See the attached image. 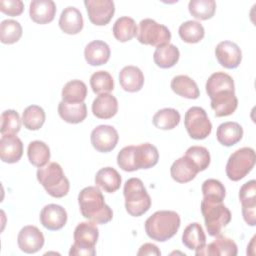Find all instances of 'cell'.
Listing matches in <instances>:
<instances>
[{"label":"cell","instance_id":"obj_31","mask_svg":"<svg viewBox=\"0 0 256 256\" xmlns=\"http://www.w3.org/2000/svg\"><path fill=\"white\" fill-rule=\"evenodd\" d=\"M179 57V49L170 43L157 47L153 54V60L155 64L163 69L173 67L178 62Z\"/></svg>","mask_w":256,"mask_h":256},{"label":"cell","instance_id":"obj_34","mask_svg":"<svg viewBox=\"0 0 256 256\" xmlns=\"http://www.w3.org/2000/svg\"><path fill=\"white\" fill-rule=\"evenodd\" d=\"M137 29L138 27L133 18L123 16L115 21L113 35L119 42H127L137 35Z\"/></svg>","mask_w":256,"mask_h":256},{"label":"cell","instance_id":"obj_33","mask_svg":"<svg viewBox=\"0 0 256 256\" xmlns=\"http://www.w3.org/2000/svg\"><path fill=\"white\" fill-rule=\"evenodd\" d=\"M29 162L36 167H43L49 163L50 149L48 145L40 140H35L29 143L27 148Z\"/></svg>","mask_w":256,"mask_h":256},{"label":"cell","instance_id":"obj_13","mask_svg":"<svg viewBox=\"0 0 256 256\" xmlns=\"http://www.w3.org/2000/svg\"><path fill=\"white\" fill-rule=\"evenodd\" d=\"M91 144L95 150L102 153L112 151L119 140L117 130L110 125H99L91 132Z\"/></svg>","mask_w":256,"mask_h":256},{"label":"cell","instance_id":"obj_16","mask_svg":"<svg viewBox=\"0 0 256 256\" xmlns=\"http://www.w3.org/2000/svg\"><path fill=\"white\" fill-rule=\"evenodd\" d=\"M215 56L219 64L227 69L237 68L242 60L239 46L232 41H221L215 48Z\"/></svg>","mask_w":256,"mask_h":256},{"label":"cell","instance_id":"obj_45","mask_svg":"<svg viewBox=\"0 0 256 256\" xmlns=\"http://www.w3.org/2000/svg\"><path fill=\"white\" fill-rule=\"evenodd\" d=\"M137 255H156L159 256L161 255V251L158 249V247L152 243H145L143 244L139 251L137 252Z\"/></svg>","mask_w":256,"mask_h":256},{"label":"cell","instance_id":"obj_8","mask_svg":"<svg viewBox=\"0 0 256 256\" xmlns=\"http://www.w3.org/2000/svg\"><path fill=\"white\" fill-rule=\"evenodd\" d=\"M201 212L204 218L207 232L210 236H217L231 221V212L222 202L201 201Z\"/></svg>","mask_w":256,"mask_h":256},{"label":"cell","instance_id":"obj_27","mask_svg":"<svg viewBox=\"0 0 256 256\" xmlns=\"http://www.w3.org/2000/svg\"><path fill=\"white\" fill-rule=\"evenodd\" d=\"M95 184L107 193L116 192L121 185V176L113 167H104L97 171Z\"/></svg>","mask_w":256,"mask_h":256},{"label":"cell","instance_id":"obj_28","mask_svg":"<svg viewBox=\"0 0 256 256\" xmlns=\"http://www.w3.org/2000/svg\"><path fill=\"white\" fill-rule=\"evenodd\" d=\"M59 116L67 123L78 124L87 116V107L82 103H66L61 101L58 105Z\"/></svg>","mask_w":256,"mask_h":256},{"label":"cell","instance_id":"obj_26","mask_svg":"<svg viewBox=\"0 0 256 256\" xmlns=\"http://www.w3.org/2000/svg\"><path fill=\"white\" fill-rule=\"evenodd\" d=\"M243 137L242 126L234 121H227L220 124L216 131V138L220 144L230 147L238 143Z\"/></svg>","mask_w":256,"mask_h":256},{"label":"cell","instance_id":"obj_19","mask_svg":"<svg viewBox=\"0 0 256 256\" xmlns=\"http://www.w3.org/2000/svg\"><path fill=\"white\" fill-rule=\"evenodd\" d=\"M216 239L209 243L208 245H205L202 249L195 251V254L197 256L199 255H211V256H236L237 255V245L236 243L221 234L215 236Z\"/></svg>","mask_w":256,"mask_h":256},{"label":"cell","instance_id":"obj_39","mask_svg":"<svg viewBox=\"0 0 256 256\" xmlns=\"http://www.w3.org/2000/svg\"><path fill=\"white\" fill-rule=\"evenodd\" d=\"M190 14L198 20H208L214 16L216 2L214 0H191L188 4Z\"/></svg>","mask_w":256,"mask_h":256},{"label":"cell","instance_id":"obj_37","mask_svg":"<svg viewBox=\"0 0 256 256\" xmlns=\"http://www.w3.org/2000/svg\"><path fill=\"white\" fill-rule=\"evenodd\" d=\"M45 118V111L42 107L38 105H30L23 111L22 123L26 129L36 131L43 126Z\"/></svg>","mask_w":256,"mask_h":256},{"label":"cell","instance_id":"obj_29","mask_svg":"<svg viewBox=\"0 0 256 256\" xmlns=\"http://www.w3.org/2000/svg\"><path fill=\"white\" fill-rule=\"evenodd\" d=\"M182 243L190 250L202 249L206 245V235L202 226L197 222L190 223L183 231Z\"/></svg>","mask_w":256,"mask_h":256},{"label":"cell","instance_id":"obj_32","mask_svg":"<svg viewBox=\"0 0 256 256\" xmlns=\"http://www.w3.org/2000/svg\"><path fill=\"white\" fill-rule=\"evenodd\" d=\"M61 96L66 103H82L87 96V86L81 80H71L63 86Z\"/></svg>","mask_w":256,"mask_h":256},{"label":"cell","instance_id":"obj_35","mask_svg":"<svg viewBox=\"0 0 256 256\" xmlns=\"http://www.w3.org/2000/svg\"><path fill=\"white\" fill-rule=\"evenodd\" d=\"M180 113L174 108H163L158 110L153 118V124L161 130H171L178 126L180 122Z\"/></svg>","mask_w":256,"mask_h":256},{"label":"cell","instance_id":"obj_24","mask_svg":"<svg viewBox=\"0 0 256 256\" xmlns=\"http://www.w3.org/2000/svg\"><path fill=\"white\" fill-rule=\"evenodd\" d=\"M199 172L196 165L185 155L173 162L170 168V174L173 180L178 183H187L195 178Z\"/></svg>","mask_w":256,"mask_h":256},{"label":"cell","instance_id":"obj_40","mask_svg":"<svg viewBox=\"0 0 256 256\" xmlns=\"http://www.w3.org/2000/svg\"><path fill=\"white\" fill-rule=\"evenodd\" d=\"M201 190L203 199L207 201L223 202L226 195V189L224 185L219 180L213 178L205 180L202 184Z\"/></svg>","mask_w":256,"mask_h":256},{"label":"cell","instance_id":"obj_43","mask_svg":"<svg viewBox=\"0 0 256 256\" xmlns=\"http://www.w3.org/2000/svg\"><path fill=\"white\" fill-rule=\"evenodd\" d=\"M185 156L188 157L196 165L199 172L206 170L211 160L208 149L203 146H197V145L189 147L185 152Z\"/></svg>","mask_w":256,"mask_h":256},{"label":"cell","instance_id":"obj_11","mask_svg":"<svg viewBox=\"0 0 256 256\" xmlns=\"http://www.w3.org/2000/svg\"><path fill=\"white\" fill-rule=\"evenodd\" d=\"M184 125L189 136L195 140L207 138L212 131V124L206 111L199 106L190 107L186 111Z\"/></svg>","mask_w":256,"mask_h":256},{"label":"cell","instance_id":"obj_21","mask_svg":"<svg viewBox=\"0 0 256 256\" xmlns=\"http://www.w3.org/2000/svg\"><path fill=\"white\" fill-rule=\"evenodd\" d=\"M109 45L101 40H94L88 43L84 49L86 62L91 66H100L108 62L110 58Z\"/></svg>","mask_w":256,"mask_h":256},{"label":"cell","instance_id":"obj_36","mask_svg":"<svg viewBox=\"0 0 256 256\" xmlns=\"http://www.w3.org/2000/svg\"><path fill=\"white\" fill-rule=\"evenodd\" d=\"M178 33L184 42L194 44L200 42L204 38L205 30L200 22L188 20L180 25Z\"/></svg>","mask_w":256,"mask_h":256},{"label":"cell","instance_id":"obj_38","mask_svg":"<svg viewBox=\"0 0 256 256\" xmlns=\"http://www.w3.org/2000/svg\"><path fill=\"white\" fill-rule=\"evenodd\" d=\"M21 24L13 19L3 20L0 24V40L3 44H14L22 36Z\"/></svg>","mask_w":256,"mask_h":256},{"label":"cell","instance_id":"obj_14","mask_svg":"<svg viewBox=\"0 0 256 256\" xmlns=\"http://www.w3.org/2000/svg\"><path fill=\"white\" fill-rule=\"evenodd\" d=\"M239 200L242 206L244 221L250 225H256V182L250 180L244 183L239 190Z\"/></svg>","mask_w":256,"mask_h":256},{"label":"cell","instance_id":"obj_20","mask_svg":"<svg viewBox=\"0 0 256 256\" xmlns=\"http://www.w3.org/2000/svg\"><path fill=\"white\" fill-rule=\"evenodd\" d=\"M56 14V4L52 0H33L29 5V15L37 24H47L53 21Z\"/></svg>","mask_w":256,"mask_h":256},{"label":"cell","instance_id":"obj_42","mask_svg":"<svg viewBox=\"0 0 256 256\" xmlns=\"http://www.w3.org/2000/svg\"><path fill=\"white\" fill-rule=\"evenodd\" d=\"M1 126L0 132L2 135L5 134H17L21 128V119L17 111L5 110L1 114Z\"/></svg>","mask_w":256,"mask_h":256},{"label":"cell","instance_id":"obj_3","mask_svg":"<svg viewBox=\"0 0 256 256\" xmlns=\"http://www.w3.org/2000/svg\"><path fill=\"white\" fill-rule=\"evenodd\" d=\"M78 203L82 216L91 222L106 224L113 218V211L97 186L83 188L78 195Z\"/></svg>","mask_w":256,"mask_h":256},{"label":"cell","instance_id":"obj_44","mask_svg":"<svg viewBox=\"0 0 256 256\" xmlns=\"http://www.w3.org/2000/svg\"><path fill=\"white\" fill-rule=\"evenodd\" d=\"M24 10V3L21 0H1L0 11L8 16H18Z\"/></svg>","mask_w":256,"mask_h":256},{"label":"cell","instance_id":"obj_10","mask_svg":"<svg viewBox=\"0 0 256 256\" xmlns=\"http://www.w3.org/2000/svg\"><path fill=\"white\" fill-rule=\"evenodd\" d=\"M136 36L141 44L155 47L169 44L171 40L170 30L165 25L159 24L150 18L140 21Z\"/></svg>","mask_w":256,"mask_h":256},{"label":"cell","instance_id":"obj_17","mask_svg":"<svg viewBox=\"0 0 256 256\" xmlns=\"http://www.w3.org/2000/svg\"><path fill=\"white\" fill-rule=\"evenodd\" d=\"M40 222L48 230H60L67 222V212L58 204H48L40 212Z\"/></svg>","mask_w":256,"mask_h":256},{"label":"cell","instance_id":"obj_9","mask_svg":"<svg viewBox=\"0 0 256 256\" xmlns=\"http://www.w3.org/2000/svg\"><path fill=\"white\" fill-rule=\"evenodd\" d=\"M255 151L251 147H242L233 152L226 164V175L232 181H239L251 172L255 165Z\"/></svg>","mask_w":256,"mask_h":256},{"label":"cell","instance_id":"obj_6","mask_svg":"<svg viewBox=\"0 0 256 256\" xmlns=\"http://www.w3.org/2000/svg\"><path fill=\"white\" fill-rule=\"evenodd\" d=\"M123 195L125 208L128 214L139 217L146 213L151 207V198L141 179L130 178L124 184Z\"/></svg>","mask_w":256,"mask_h":256},{"label":"cell","instance_id":"obj_25","mask_svg":"<svg viewBox=\"0 0 256 256\" xmlns=\"http://www.w3.org/2000/svg\"><path fill=\"white\" fill-rule=\"evenodd\" d=\"M119 83L127 92H137L144 85L143 72L136 66H125L119 72Z\"/></svg>","mask_w":256,"mask_h":256},{"label":"cell","instance_id":"obj_7","mask_svg":"<svg viewBox=\"0 0 256 256\" xmlns=\"http://www.w3.org/2000/svg\"><path fill=\"white\" fill-rule=\"evenodd\" d=\"M99 237V230L94 222L79 223L73 234L74 243L72 244L69 255L94 256L96 254L95 245Z\"/></svg>","mask_w":256,"mask_h":256},{"label":"cell","instance_id":"obj_5","mask_svg":"<svg viewBox=\"0 0 256 256\" xmlns=\"http://www.w3.org/2000/svg\"><path fill=\"white\" fill-rule=\"evenodd\" d=\"M37 180L54 198L66 196L70 189V183L65 176L63 169L57 162H49L43 167H39L36 173Z\"/></svg>","mask_w":256,"mask_h":256},{"label":"cell","instance_id":"obj_23","mask_svg":"<svg viewBox=\"0 0 256 256\" xmlns=\"http://www.w3.org/2000/svg\"><path fill=\"white\" fill-rule=\"evenodd\" d=\"M58 24L64 33L75 35L82 30L84 22L81 12L76 7L68 6L61 12Z\"/></svg>","mask_w":256,"mask_h":256},{"label":"cell","instance_id":"obj_15","mask_svg":"<svg viewBox=\"0 0 256 256\" xmlns=\"http://www.w3.org/2000/svg\"><path fill=\"white\" fill-rule=\"evenodd\" d=\"M43 233L33 225L24 226L18 233L17 243L21 251L28 254L38 252L44 245Z\"/></svg>","mask_w":256,"mask_h":256},{"label":"cell","instance_id":"obj_1","mask_svg":"<svg viewBox=\"0 0 256 256\" xmlns=\"http://www.w3.org/2000/svg\"><path fill=\"white\" fill-rule=\"evenodd\" d=\"M206 93L211 99V108L216 117L233 114L238 106L233 78L225 72H215L208 78Z\"/></svg>","mask_w":256,"mask_h":256},{"label":"cell","instance_id":"obj_4","mask_svg":"<svg viewBox=\"0 0 256 256\" xmlns=\"http://www.w3.org/2000/svg\"><path fill=\"white\" fill-rule=\"evenodd\" d=\"M180 224L178 213L171 210H160L145 221V232L152 240L165 242L177 233Z\"/></svg>","mask_w":256,"mask_h":256},{"label":"cell","instance_id":"obj_18","mask_svg":"<svg viewBox=\"0 0 256 256\" xmlns=\"http://www.w3.org/2000/svg\"><path fill=\"white\" fill-rule=\"evenodd\" d=\"M23 155V143L15 134L2 135L0 139V157L5 163H16Z\"/></svg>","mask_w":256,"mask_h":256},{"label":"cell","instance_id":"obj_41","mask_svg":"<svg viewBox=\"0 0 256 256\" xmlns=\"http://www.w3.org/2000/svg\"><path fill=\"white\" fill-rule=\"evenodd\" d=\"M90 86L95 94L109 93L114 89V80L109 72L100 70L91 75Z\"/></svg>","mask_w":256,"mask_h":256},{"label":"cell","instance_id":"obj_30","mask_svg":"<svg viewBox=\"0 0 256 256\" xmlns=\"http://www.w3.org/2000/svg\"><path fill=\"white\" fill-rule=\"evenodd\" d=\"M171 89L177 95L187 99H197L200 96L196 82L187 75H177L171 80Z\"/></svg>","mask_w":256,"mask_h":256},{"label":"cell","instance_id":"obj_22","mask_svg":"<svg viewBox=\"0 0 256 256\" xmlns=\"http://www.w3.org/2000/svg\"><path fill=\"white\" fill-rule=\"evenodd\" d=\"M118 111V101L110 93L99 94L92 103V113L99 119H110Z\"/></svg>","mask_w":256,"mask_h":256},{"label":"cell","instance_id":"obj_12","mask_svg":"<svg viewBox=\"0 0 256 256\" xmlns=\"http://www.w3.org/2000/svg\"><path fill=\"white\" fill-rule=\"evenodd\" d=\"M84 5L90 22L97 26L108 24L115 13V5L111 0H85Z\"/></svg>","mask_w":256,"mask_h":256},{"label":"cell","instance_id":"obj_2","mask_svg":"<svg viewBox=\"0 0 256 256\" xmlns=\"http://www.w3.org/2000/svg\"><path fill=\"white\" fill-rule=\"evenodd\" d=\"M158 160L159 152L151 143L126 146L117 155L118 166L126 172L152 168L158 163Z\"/></svg>","mask_w":256,"mask_h":256}]
</instances>
